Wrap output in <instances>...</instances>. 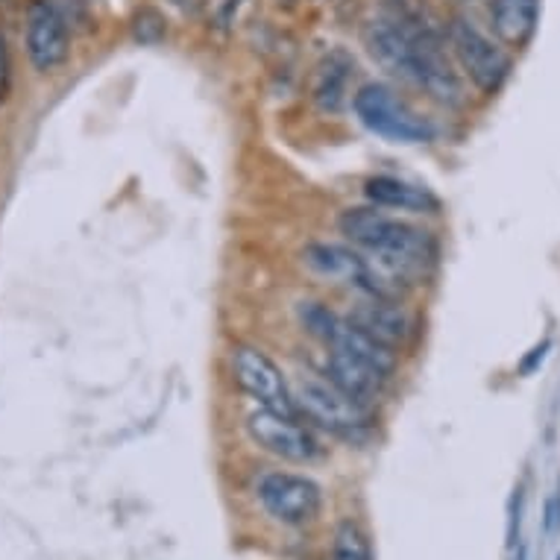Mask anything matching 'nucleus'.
<instances>
[{"instance_id":"obj_1","label":"nucleus","mask_w":560,"mask_h":560,"mask_svg":"<svg viewBox=\"0 0 560 560\" xmlns=\"http://www.w3.org/2000/svg\"><path fill=\"white\" fill-rule=\"evenodd\" d=\"M338 230L352 247L368 253V258L399 276L408 285L413 279H425L432 273L438 256H441V247L432 232L390 218L376 206L347 209L340 214Z\"/></svg>"},{"instance_id":"obj_2","label":"nucleus","mask_w":560,"mask_h":560,"mask_svg":"<svg viewBox=\"0 0 560 560\" xmlns=\"http://www.w3.org/2000/svg\"><path fill=\"white\" fill-rule=\"evenodd\" d=\"M291 394H294L296 413L335 438L359 441L373 429L370 405L343 394L331 378L317 376V373H300L291 385Z\"/></svg>"},{"instance_id":"obj_3","label":"nucleus","mask_w":560,"mask_h":560,"mask_svg":"<svg viewBox=\"0 0 560 560\" xmlns=\"http://www.w3.org/2000/svg\"><path fill=\"white\" fill-rule=\"evenodd\" d=\"M352 109L370 132L396 144H429L438 136L432 120L423 118L402 94L385 83L361 85L352 94Z\"/></svg>"},{"instance_id":"obj_4","label":"nucleus","mask_w":560,"mask_h":560,"mask_svg":"<svg viewBox=\"0 0 560 560\" xmlns=\"http://www.w3.org/2000/svg\"><path fill=\"white\" fill-rule=\"evenodd\" d=\"M450 47L458 59L460 71L469 77L481 94H497L508 83L514 71V62L505 47H499L493 38H487L481 30L467 19H452L446 30Z\"/></svg>"},{"instance_id":"obj_5","label":"nucleus","mask_w":560,"mask_h":560,"mask_svg":"<svg viewBox=\"0 0 560 560\" xmlns=\"http://www.w3.org/2000/svg\"><path fill=\"white\" fill-rule=\"evenodd\" d=\"M232 376H235V385L253 402H258V408L288 413V417H300L294 408L291 382L279 370V364L258 347H247L244 343V347L232 349Z\"/></svg>"},{"instance_id":"obj_6","label":"nucleus","mask_w":560,"mask_h":560,"mask_svg":"<svg viewBox=\"0 0 560 560\" xmlns=\"http://www.w3.org/2000/svg\"><path fill=\"white\" fill-rule=\"evenodd\" d=\"M258 502L276 523L303 528L320 516L323 490L317 481L296 472H267L258 481Z\"/></svg>"},{"instance_id":"obj_7","label":"nucleus","mask_w":560,"mask_h":560,"mask_svg":"<svg viewBox=\"0 0 560 560\" xmlns=\"http://www.w3.org/2000/svg\"><path fill=\"white\" fill-rule=\"evenodd\" d=\"M247 432L261 450L288 464H312L320 458V443L305 429L303 417L258 408L247 417Z\"/></svg>"},{"instance_id":"obj_8","label":"nucleus","mask_w":560,"mask_h":560,"mask_svg":"<svg viewBox=\"0 0 560 560\" xmlns=\"http://www.w3.org/2000/svg\"><path fill=\"white\" fill-rule=\"evenodd\" d=\"M71 54L68 21L50 0H33L27 10V56L38 74H50Z\"/></svg>"},{"instance_id":"obj_9","label":"nucleus","mask_w":560,"mask_h":560,"mask_svg":"<svg viewBox=\"0 0 560 560\" xmlns=\"http://www.w3.org/2000/svg\"><path fill=\"white\" fill-rule=\"evenodd\" d=\"M326 378H331L335 385L352 399L370 405L376 402L378 396L385 394L390 373L378 370L376 364L359 359V355H349L343 349L329 347V361H326Z\"/></svg>"},{"instance_id":"obj_10","label":"nucleus","mask_w":560,"mask_h":560,"mask_svg":"<svg viewBox=\"0 0 560 560\" xmlns=\"http://www.w3.org/2000/svg\"><path fill=\"white\" fill-rule=\"evenodd\" d=\"M347 320L390 349L402 347L405 340H408V335H411V317H408V312H405L399 300L364 296V300L352 308V314H349Z\"/></svg>"},{"instance_id":"obj_11","label":"nucleus","mask_w":560,"mask_h":560,"mask_svg":"<svg viewBox=\"0 0 560 560\" xmlns=\"http://www.w3.org/2000/svg\"><path fill=\"white\" fill-rule=\"evenodd\" d=\"M364 197L376 209H394V212L411 214L441 212V197L432 188L408 183V179H399V176H370L364 183Z\"/></svg>"},{"instance_id":"obj_12","label":"nucleus","mask_w":560,"mask_h":560,"mask_svg":"<svg viewBox=\"0 0 560 560\" xmlns=\"http://www.w3.org/2000/svg\"><path fill=\"white\" fill-rule=\"evenodd\" d=\"M355 77V62L352 56L343 50H331L329 56H323V62L317 65L312 80V101L314 106L326 115H338L349 103V83Z\"/></svg>"},{"instance_id":"obj_13","label":"nucleus","mask_w":560,"mask_h":560,"mask_svg":"<svg viewBox=\"0 0 560 560\" xmlns=\"http://www.w3.org/2000/svg\"><path fill=\"white\" fill-rule=\"evenodd\" d=\"M493 33L502 45L525 47L540 24V0H493L490 3Z\"/></svg>"},{"instance_id":"obj_14","label":"nucleus","mask_w":560,"mask_h":560,"mask_svg":"<svg viewBox=\"0 0 560 560\" xmlns=\"http://www.w3.org/2000/svg\"><path fill=\"white\" fill-rule=\"evenodd\" d=\"M329 347L343 349V352H349V355H359V359L376 364L378 370H385V373H390V376H394L396 364H399V359H396V349L378 343L376 338H370L368 331H361L359 326H352V323L343 320V317H340L338 329H335V335H331Z\"/></svg>"},{"instance_id":"obj_15","label":"nucleus","mask_w":560,"mask_h":560,"mask_svg":"<svg viewBox=\"0 0 560 560\" xmlns=\"http://www.w3.org/2000/svg\"><path fill=\"white\" fill-rule=\"evenodd\" d=\"M331 560H373V546L359 523L343 520L331 540Z\"/></svg>"},{"instance_id":"obj_16","label":"nucleus","mask_w":560,"mask_h":560,"mask_svg":"<svg viewBox=\"0 0 560 560\" xmlns=\"http://www.w3.org/2000/svg\"><path fill=\"white\" fill-rule=\"evenodd\" d=\"M296 320H300V326L305 329V335H312L314 340H320V343L329 347V340L331 335H335V329H338L340 317L331 312L329 305L317 303V300H303V303L296 305Z\"/></svg>"},{"instance_id":"obj_17","label":"nucleus","mask_w":560,"mask_h":560,"mask_svg":"<svg viewBox=\"0 0 560 560\" xmlns=\"http://www.w3.org/2000/svg\"><path fill=\"white\" fill-rule=\"evenodd\" d=\"M132 33L141 45H159L165 38V19L156 10H141L132 21Z\"/></svg>"},{"instance_id":"obj_18","label":"nucleus","mask_w":560,"mask_h":560,"mask_svg":"<svg viewBox=\"0 0 560 560\" xmlns=\"http://www.w3.org/2000/svg\"><path fill=\"white\" fill-rule=\"evenodd\" d=\"M523 511H525V487L520 485L511 497V505H508V532H505V546L508 549H516L520 542V528H523Z\"/></svg>"},{"instance_id":"obj_19","label":"nucleus","mask_w":560,"mask_h":560,"mask_svg":"<svg viewBox=\"0 0 560 560\" xmlns=\"http://www.w3.org/2000/svg\"><path fill=\"white\" fill-rule=\"evenodd\" d=\"M12 85V62H10V47H7V38L0 33V106L10 97Z\"/></svg>"},{"instance_id":"obj_20","label":"nucleus","mask_w":560,"mask_h":560,"mask_svg":"<svg viewBox=\"0 0 560 560\" xmlns=\"http://www.w3.org/2000/svg\"><path fill=\"white\" fill-rule=\"evenodd\" d=\"M549 349H551V340L537 343V347H534L523 361H520V373H523V376H532L534 370H540V364L546 361V355H549Z\"/></svg>"},{"instance_id":"obj_21","label":"nucleus","mask_w":560,"mask_h":560,"mask_svg":"<svg viewBox=\"0 0 560 560\" xmlns=\"http://www.w3.org/2000/svg\"><path fill=\"white\" fill-rule=\"evenodd\" d=\"M560 525V490L555 497L546 499V508H542V528L546 534H555V528Z\"/></svg>"},{"instance_id":"obj_22","label":"nucleus","mask_w":560,"mask_h":560,"mask_svg":"<svg viewBox=\"0 0 560 560\" xmlns=\"http://www.w3.org/2000/svg\"><path fill=\"white\" fill-rule=\"evenodd\" d=\"M514 560H528V546H525V542H516V558Z\"/></svg>"},{"instance_id":"obj_23","label":"nucleus","mask_w":560,"mask_h":560,"mask_svg":"<svg viewBox=\"0 0 560 560\" xmlns=\"http://www.w3.org/2000/svg\"><path fill=\"white\" fill-rule=\"evenodd\" d=\"M558 560H560V555H558Z\"/></svg>"}]
</instances>
